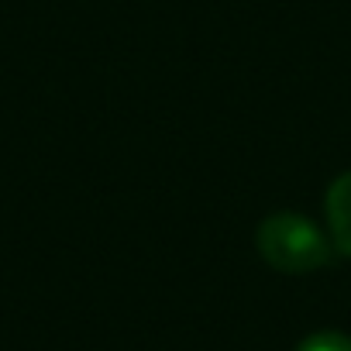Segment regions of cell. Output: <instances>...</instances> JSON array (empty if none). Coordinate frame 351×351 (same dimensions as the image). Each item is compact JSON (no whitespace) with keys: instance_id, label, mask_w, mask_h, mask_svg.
Returning <instances> with one entry per match:
<instances>
[{"instance_id":"6da1fadb","label":"cell","mask_w":351,"mask_h":351,"mask_svg":"<svg viewBox=\"0 0 351 351\" xmlns=\"http://www.w3.org/2000/svg\"><path fill=\"white\" fill-rule=\"evenodd\" d=\"M255 245H258V255L276 269V272H286V276H306V272H317L330 262L334 255V241L330 234H324L310 217L303 214H272L258 224V234H255Z\"/></svg>"},{"instance_id":"3957f363","label":"cell","mask_w":351,"mask_h":351,"mask_svg":"<svg viewBox=\"0 0 351 351\" xmlns=\"http://www.w3.org/2000/svg\"><path fill=\"white\" fill-rule=\"evenodd\" d=\"M296 351H351V337L341 330H313L296 344Z\"/></svg>"},{"instance_id":"7a4b0ae2","label":"cell","mask_w":351,"mask_h":351,"mask_svg":"<svg viewBox=\"0 0 351 351\" xmlns=\"http://www.w3.org/2000/svg\"><path fill=\"white\" fill-rule=\"evenodd\" d=\"M324 210H327V231H330L334 248L351 255V172L337 176L330 183Z\"/></svg>"}]
</instances>
